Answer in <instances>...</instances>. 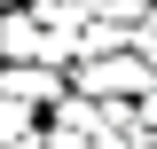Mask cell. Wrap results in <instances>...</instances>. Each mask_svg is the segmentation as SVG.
<instances>
[{"label":"cell","mask_w":157,"mask_h":149,"mask_svg":"<svg viewBox=\"0 0 157 149\" xmlns=\"http://www.w3.org/2000/svg\"><path fill=\"white\" fill-rule=\"evenodd\" d=\"M149 86V63L126 47V55H102V63H71V94H86V102H134V94Z\"/></svg>","instance_id":"obj_1"},{"label":"cell","mask_w":157,"mask_h":149,"mask_svg":"<svg viewBox=\"0 0 157 149\" xmlns=\"http://www.w3.org/2000/svg\"><path fill=\"white\" fill-rule=\"evenodd\" d=\"M71 94V71H47V63H0V102H16V110L47 118Z\"/></svg>","instance_id":"obj_2"},{"label":"cell","mask_w":157,"mask_h":149,"mask_svg":"<svg viewBox=\"0 0 157 149\" xmlns=\"http://www.w3.org/2000/svg\"><path fill=\"white\" fill-rule=\"evenodd\" d=\"M39 141H47V149H94V141H102V102L63 94L55 110L39 118Z\"/></svg>","instance_id":"obj_3"},{"label":"cell","mask_w":157,"mask_h":149,"mask_svg":"<svg viewBox=\"0 0 157 149\" xmlns=\"http://www.w3.org/2000/svg\"><path fill=\"white\" fill-rule=\"evenodd\" d=\"M0 63H47V16L8 8V16H0ZM47 71H55V63H47Z\"/></svg>","instance_id":"obj_4"},{"label":"cell","mask_w":157,"mask_h":149,"mask_svg":"<svg viewBox=\"0 0 157 149\" xmlns=\"http://www.w3.org/2000/svg\"><path fill=\"white\" fill-rule=\"evenodd\" d=\"M24 133H39V118H32V110H16V102H0V149H16Z\"/></svg>","instance_id":"obj_5"},{"label":"cell","mask_w":157,"mask_h":149,"mask_svg":"<svg viewBox=\"0 0 157 149\" xmlns=\"http://www.w3.org/2000/svg\"><path fill=\"white\" fill-rule=\"evenodd\" d=\"M134 133H141V141H157V78L134 94Z\"/></svg>","instance_id":"obj_6"},{"label":"cell","mask_w":157,"mask_h":149,"mask_svg":"<svg viewBox=\"0 0 157 149\" xmlns=\"http://www.w3.org/2000/svg\"><path fill=\"white\" fill-rule=\"evenodd\" d=\"M16 149H47V141H39V133H24V141H16Z\"/></svg>","instance_id":"obj_7"},{"label":"cell","mask_w":157,"mask_h":149,"mask_svg":"<svg viewBox=\"0 0 157 149\" xmlns=\"http://www.w3.org/2000/svg\"><path fill=\"white\" fill-rule=\"evenodd\" d=\"M8 8H16V0H0V16H8Z\"/></svg>","instance_id":"obj_8"},{"label":"cell","mask_w":157,"mask_h":149,"mask_svg":"<svg viewBox=\"0 0 157 149\" xmlns=\"http://www.w3.org/2000/svg\"><path fill=\"white\" fill-rule=\"evenodd\" d=\"M86 8H94V0H86Z\"/></svg>","instance_id":"obj_9"}]
</instances>
